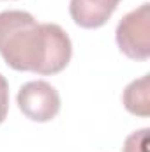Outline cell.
Listing matches in <instances>:
<instances>
[{"label":"cell","instance_id":"6","mask_svg":"<svg viewBox=\"0 0 150 152\" xmlns=\"http://www.w3.org/2000/svg\"><path fill=\"white\" fill-rule=\"evenodd\" d=\"M149 133H150L149 127H143V129H138V131L131 133L124 142L122 152H147Z\"/></svg>","mask_w":150,"mask_h":152},{"label":"cell","instance_id":"4","mask_svg":"<svg viewBox=\"0 0 150 152\" xmlns=\"http://www.w3.org/2000/svg\"><path fill=\"white\" fill-rule=\"evenodd\" d=\"M122 0H71L69 14L81 28H99L106 25Z\"/></svg>","mask_w":150,"mask_h":152},{"label":"cell","instance_id":"1","mask_svg":"<svg viewBox=\"0 0 150 152\" xmlns=\"http://www.w3.org/2000/svg\"><path fill=\"white\" fill-rule=\"evenodd\" d=\"M0 55L14 71L58 75L71 62L73 42L57 23H39L27 11H2Z\"/></svg>","mask_w":150,"mask_h":152},{"label":"cell","instance_id":"3","mask_svg":"<svg viewBox=\"0 0 150 152\" xmlns=\"http://www.w3.org/2000/svg\"><path fill=\"white\" fill-rule=\"evenodd\" d=\"M16 101L18 108L27 118L41 124L53 120L58 115L62 104L58 90L44 80H36L21 85Z\"/></svg>","mask_w":150,"mask_h":152},{"label":"cell","instance_id":"7","mask_svg":"<svg viewBox=\"0 0 150 152\" xmlns=\"http://www.w3.org/2000/svg\"><path fill=\"white\" fill-rule=\"evenodd\" d=\"M9 112V83L0 75V124L5 120Z\"/></svg>","mask_w":150,"mask_h":152},{"label":"cell","instance_id":"5","mask_svg":"<svg viewBox=\"0 0 150 152\" xmlns=\"http://www.w3.org/2000/svg\"><path fill=\"white\" fill-rule=\"evenodd\" d=\"M122 103L129 113L136 117L150 115V75L133 80L122 94Z\"/></svg>","mask_w":150,"mask_h":152},{"label":"cell","instance_id":"2","mask_svg":"<svg viewBox=\"0 0 150 152\" xmlns=\"http://www.w3.org/2000/svg\"><path fill=\"white\" fill-rule=\"evenodd\" d=\"M115 39L118 50L131 60H147L150 57V4L127 12L117 25Z\"/></svg>","mask_w":150,"mask_h":152}]
</instances>
